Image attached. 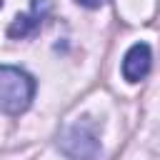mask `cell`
Here are the masks:
<instances>
[{"label": "cell", "instance_id": "obj_1", "mask_svg": "<svg viewBox=\"0 0 160 160\" xmlns=\"http://www.w3.org/2000/svg\"><path fill=\"white\" fill-rule=\"evenodd\" d=\"M35 95V78L20 68L0 65V112L20 115L30 108Z\"/></svg>", "mask_w": 160, "mask_h": 160}, {"label": "cell", "instance_id": "obj_2", "mask_svg": "<svg viewBox=\"0 0 160 160\" xmlns=\"http://www.w3.org/2000/svg\"><path fill=\"white\" fill-rule=\"evenodd\" d=\"M60 150L70 160H95L100 152L98 135L90 122H75L70 125L60 138Z\"/></svg>", "mask_w": 160, "mask_h": 160}, {"label": "cell", "instance_id": "obj_3", "mask_svg": "<svg viewBox=\"0 0 160 160\" xmlns=\"http://www.w3.org/2000/svg\"><path fill=\"white\" fill-rule=\"evenodd\" d=\"M150 65H152V52H150V45L145 42H135L125 58H122V78L128 82H140L148 72H150Z\"/></svg>", "mask_w": 160, "mask_h": 160}, {"label": "cell", "instance_id": "obj_4", "mask_svg": "<svg viewBox=\"0 0 160 160\" xmlns=\"http://www.w3.org/2000/svg\"><path fill=\"white\" fill-rule=\"evenodd\" d=\"M42 2H45V0H35L30 12L18 15L15 22L8 28V35H10V38H28V35H32V32L40 28V22H42V12H40V5H42Z\"/></svg>", "mask_w": 160, "mask_h": 160}, {"label": "cell", "instance_id": "obj_5", "mask_svg": "<svg viewBox=\"0 0 160 160\" xmlns=\"http://www.w3.org/2000/svg\"><path fill=\"white\" fill-rule=\"evenodd\" d=\"M75 2H80V5H85V8H100V5H105L108 0H75Z\"/></svg>", "mask_w": 160, "mask_h": 160}, {"label": "cell", "instance_id": "obj_6", "mask_svg": "<svg viewBox=\"0 0 160 160\" xmlns=\"http://www.w3.org/2000/svg\"><path fill=\"white\" fill-rule=\"evenodd\" d=\"M0 8H2V0H0Z\"/></svg>", "mask_w": 160, "mask_h": 160}]
</instances>
